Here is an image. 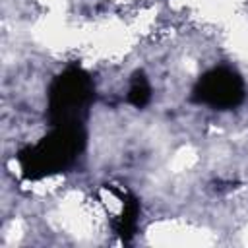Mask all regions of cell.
<instances>
[{"label": "cell", "mask_w": 248, "mask_h": 248, "mask_svg": "<svg viewBox=\"0 0 248 248\" xmlns=\"http://www.w3.org/2000/svg\"><path fill=\"white\" fill-rule=\"evenodd\" d=\"M83 145L79 124H56L54 132L21 157L23 169L31 176H41L64 169L74 161Z\"/></svg>", "instance_id": "obj_1"}, {"label": "cell", "mask_w": 248, "mask_h": 248, "mask_svg": "<svg viewBox=\"0 0 248 248\" xmlns=\"http://www.w3.org/2000/svg\"><path fill=\"white\" fill-rule=\"evenodd\" d=\"M91 97V81L81 70L64 72L50 87V118L56 124H78V112Z\"/></svg>", "instance_id": "obj_2"}, {"label": "cell", "mask_w": 248, "mask_h": 248, "mask_svg": "<svg viewBox=\"0 0 248 248\" xmlns=\"http://www.w3.org/2000/svg\"><path fill=\"white\" fill-rule=\"evenodd\" d=\"M194 97L215 108H232L244 97L242 79L229 68H215L198 81Z\"/></svg>", "instance_id": "obj_3"}]
</instances>
